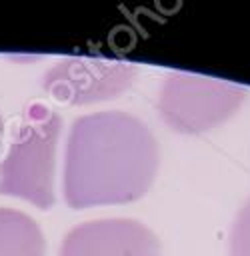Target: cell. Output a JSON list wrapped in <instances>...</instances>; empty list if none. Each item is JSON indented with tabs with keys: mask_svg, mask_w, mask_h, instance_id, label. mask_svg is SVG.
<instances>
[{
	"mask_svg": "<svg viewBox=\"0 0 250 256\" xmlns=\"http://www.w3.org/2000/svg\"><path fill=\"white\" fill-rule=\"evenodd\" d=\"M230 254L232 256H250V200L238 212L232 234H230Z\"/></svg>",
	"mask_w": 250,
	"mask_h": 256,
	"instance_id": "obj_7",
	"label": "cell"
},
{
	"mask_svg": "<svg viewBox=\"0 0 250 256\" xmlns=\"http://www.w3.org/2000/svg\"><path fill=\"white\" fill-rule=\"evenodd\" d=\"M136 76V66L110 58L68 56L44 76V90L58 102L92 104L124 92Z\"/></svg>",
	"mask_w": 250,
	"mask_h": 256,
	"instance_id": "obj_4",
	"label": "cell"
},
{
	"mask_svg": "<svg viewBox=\"0 0 250 256\" xmlns=\"http://www.w3.org/2000/svg\"><path fill=\"white\" fill-rule=\"evenodd\" d=\"M0 256H44L38 224L10 208H0Z\"/></svg>",
	"mask_w": 250,
	"mask_h": 256,
	"instance_id": "obj_6",
	"label": "cell"
},
{
	"mask_svg": "<svg viewBox=\"0 0 250 256\" xmlns=\"http://www.w3.org/2000/svg\"><path fill=\"white\" fill-rule=\"evenodd\" d=\"M246 98V88L228 80L170 72L160 92L164 122L182 134H198L228 120Z\"/></svg>",
	"mask_w": 250,
	"mask_h": 256,
	"instance_id": "obj_3",
	"label": "cell"
},
{
	"mask_svg": "<svg viewBox=\"0 0 250 256\" xmlns=\"http://www.w3.org/2000/svg\"><path fill=\"white\" fill-rule=\"evenodd\" d=\"M0 140H2V118H0Z\"/></svg>",
	"mask_w": 250,
	"mask_h": 256,
	"instance_id": "obj_8",
	"label": "cell"
},
{
	"mask_svg": "<svg viewBox=\"0 0 250 256\" xmlns=\"http://www.w3.org/2000/svg\"><path fill=\"white\" fill-rule=\"evenodd\" d=\"M60 256H160V244L136 220L106 218L72 228Z\"/></svg>",
	"mask_w": 250,
	"mask_h": 256,
	"instance_id": "obj_5",
	"label": "cell"
},
{
	"mask_svg": "<svg viewBox=\"0 0 250 256\" xmlns=\"http://www.w3.org/2000/svg\"><path fill=\"white\" fill-rule=\"evenodd\" d=\"M60 116L44 104L26 108L18 134L0 168V192L24 198L38 208L54 204V152Z\"/></svg>",
	"mask_w": 250,
	"mask_h": 256,
	"instance_id": "obj_2",
	"label": "cell"
},
{
	"mask_svg": "<svg viewBox=\"0 0 250 256\" xmlns=\"http://www.w3.org/2000/svg\"><path fill=\"white\" fill-rule=\"evenodd\" d=\"M158 168L148 126L126 112H98L74 120L64 192L72 208L124 204L144 196Z\"/></svg>",
	"mask_w": 250,
	"mask_h": 256,
	"instance_id": "obj_1",
	"label": "cell"
}]
</instances>
